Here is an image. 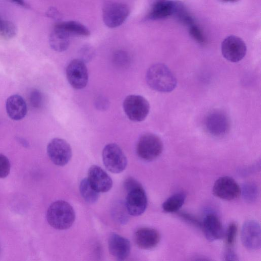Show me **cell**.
Returning <instances> with one entry per match:
<instances>
[{
	"mask_svg": "<svg viewBox=\"0 0 261 261\" xmlns=\"http://www.w3.org/2000/svg\"><path fill=\"white\" fill-rule=\"evenodd\" d=\"M146 81L150 88L160 92H170L177 85L173 73L167 65L161 63L154 64L148 68Z\"/></svg>",
	"mask_w": 261,
	"mask_h": 261,
	"instance_id": "1",
	"label": "cell"
},
{
	"mask_svg": "<svg viewBox=\"0 0 261 261\" xmlns=\"http://www.w3.org/2000/svg\"><path fill=\"white\" fill-rule=\"evenodd\" d=\"M75 218L72 206L64 200H57L48 207L46 219L48 224L58 230H65L70 228L73 224Z\"/></svg>",
	"mask_w": 261,
	"mask_h": 261,
	"instance_id": "2",
	"label": "cell"
},
{
	"mask_svg": "<svg viewBox=\"0 0 261 261\" xmlns=\"http://www.w3.org/2000/svg\"><path fill=\"white\" fill-rule=\"evenodd\" d=\"M163 150L162 140L158 136L152 133L143 134L137 143V155L140 159L146 161L156 159L161 155Z\"/></svg>",
	"mask_w": 261,
	"mask_h": 261,
	"instance_id": "3",
	"label": "cell"
},
{
	"mask_svg": "<svg viewBox=\"0 0 261 261\" xmlns=\"http://www.w3.org/2000/svg\"><path fill=\"white\" fill-rule=\"evenodd\" d=\"M123 109L125 114L131 121L141 122L148 116L150 111V105L143 96L131 94L124 98Z\"/></svg>",
	"mask_w": 261,
	"mask_h": 261,
	"instance_id": "4",
	"label": "cell"
},
{
	"mask_svg": "<svg viewBox=\"0 0 261 261\" xmlns=\"http://www.w3.org/2000/svg\"><path fill=\"white\" fill-rule=\"evenodd\" d=\"M102 158L106 168L112 173H121L127 166V158L116 144H107L103 149Z\"/></svg>",
	"mask_w": 261,
	"mask_h": 261,
	"instance_id": "5",
	"label": "cell"
},
{
	"mask_svg": "<svg viewBox=\"0 0 261 261\" xmlns=\"http://www.w3.org/2000/svg\"><path fill=\"white\" fill-rule=\"evenodd\" d=\"M129 14L127 5L118 2H109L103 8V22L110 28H117L124 23Z\"/></svg>",
	"mask_w": 261,
	"mask_h": 261,
	"instance_id": "6",
	"label": "cell"
},
{
	"mask_svg": "<svg viewBox=\"0 0 261 261\" xmlns=\"http://www.w3.org/2000/svg\"><path fill=\"white\" fill-rule=\"evenodd\" d=\"M206 131L215 137L225 136L230 128V121L227 115L223 111L214 110L209 113L204 120Z\"/></svg>",
	"mask_w": 261,
	"mask_h": 261,
	"instance_id": "7",
	"label": "cell"
},
{
	"mask_svg": "<svg viewBox=\"0 0 261 261\" xmlns=\"http://www.w3.org/2000/svg\"><path fill=\"white\" fill-rule=\"evenodd\" d=\"M47 153L50 161L56 165H66L72 156V149L69 144L65 140L55 138L48 143Z\"/></svg>",
	"mask_w": 261,
	"mask_h": 261,
	"instance_id": "8",
	"label": "cell"
},
{
	"mask_svg": "<svg viewBox=\"0 0 261 261\" xmlns=\"http://www.w3.org/2000/svg\"><path fill=\"white\" fill-rule=\"evenodd\" d=\"M66 75L70 85L75 89L85 88L88 82V72L86 65L82 59H74L68 64Z\"/></svg>",
	"mask_w": 261,
	"mask_h": 261,
	"instance_id": "9",
	"label": "cell"
},
{
	"mask_svg": "<svg viewBox=\"0 0 261 261\" xmlns=\"http://www.w3.org/2000/svg\"><path fill=\"white\" fill-rule=\"evenodd\" d=\"M221 52L223 57L227 60L237 63L245 56L247 47L241 38L231 35L225 38L222 41Z\"/></svg>",
	"mask_w": 261,
	"mask_h": 261,
	"instance_id": "10",
	"label": "cell"
},
{
	"mask_svg": "<svg viewBox=\"0 0 261 261\" xmlns=\"http://www.w3.org/2000/svg\"><path fill=\"white\" fill-rule=\"evenodd\" d=\"M127 192L125 205L128 214L133 216L142 215L147 206V198L144 188L140 184Z\"/></svg>",
	"mask_w": 261,
	"mask_h": 261,
	"instance_id": "11",
	"label": "cell"
},
{
	"mask_svg": "<svg viewBox=\"0 0 261 261\" xmlns=\"http://www.w3.org/2000/svg\"><path fill=\"white\" fill-rule=\"evenodd\" d=\"M213 192L220 199L232 200L239 197L241 194V188L234 179L225 176L216 180L213 187Z\"/></svg>",
	"mask_w": 261,
	"mask_h": 261,
	"instance_id": "12",
	"label": "cell"
},
{
	"mask_svg": "<svg viewBox=\"0 0 261 261\" xmlns=\"http://www.w3.org/2000/svg\"><path fill=\"white\" fill-rule=\"evenodd\" d=\"M241 239L244 246L249 250H257L260 248L261 235L259 223L249 220L243 224L241 232Z\"/></svg>",
	"mask_w": 261,
	"mask_h": 261,
	"instance_id": "13",
	"label": "cell"
},
{
	"mask_svg": "<svg viewBox=\"0 0 261 261\" xmlns=\"http://www.w3.org/2000/svg\"><path fill=\"white\" fill-rule=\"evenodd\" d=\"M87 178L91 186L99 193L108 192L113 186L110 176L97 165H92L90 167Z\"/></svg>",
	"mask_w": 261,
	"mask_h": 261,
	"instance_id": "14",
	"label": "cell"
},
{
	"mask_svg": "<svg viewBox=\"0 0 261 261\" xmlns=\"http://www.w3.org/2000/svg\"><path fill=\"white\" fill-rule=\"evenodd\" d=\"M108 247L112 255L119 260L125 259L128 256L131 249L129 241L115 233L110 234Z\"/></svg>",
	"mask_w": 261,
	"mask_h": 261,
	"instance_id": "15",
	"label": "cell"
},
{
	"mask_svg": "<svg viewBox=\"0 0 261 261\" xmlns=\"http://www.w3.org/2000/svg\"><path fill=\"white\" fill-rule=\"evenodd\" d=\"M135 241L137 246L145 250L155 247L160 242L161 236L155 229L150 227H141L135 233Z\"/></svg>",
	"mask_w": 261,
	"mask_h": 261,
	"instance_id": "16",
	"label": "cell"
},
{
	"mask_svg": "<svg viewBox=\"0 0 261 261\" xmlns=\"http://www.w3.org/2000/svg\"><path fill=\"white\" fill-rule=\"evenodd\" d=\"M201 228L205 237L209 241L221 239L224 237V231L222 224L215 214H207L201 222Z\"/></svg>",
	"mask_w": 261,
	"mask_h": 261,
	"instance_id": "17",
	"label": "cell"
},
{
	"mask_svg": "<svg viewBox=\"0 0 261 261\" xmlns=\"http://www.w3.org/2000/svg\"><path fill=\"white\" fill-rule=\"evenodd\" d=\"M6 109L8 116L14 120H21L27 113V106L25 100L17 94L11 95L7 98Z\"/></svg>",
	"mask_w": 261,
	"mask_h": 261,
	"instance_id": "18",
	"label": "cell"
},
{
	"mask_svg": "<svg viewBox=\"0 0 261 261\" xmlns=\"http://www.w3.org/2000/svg\"><path fill=\"white\" fill-rule=\"evenodd\" d=\"M174 1L158 0L152 5L147 18L158 20L167 18L173 15Z\"/></svg>",
	"mask_w": 261,
	"mask_h": 261,
	"instance_id": "19",
	"label": "cell"
},
{
	"mask_svg": "<svg viewBox=\"0 0 261 261\" xmlns=\"http://www.w3.org/2000/svg\"><path fill=\"white\" fill-rule=\"evenodd\" d=\"M70 36L62 30L54 26L49 37L51 48L58 52L66 50L70 43Z\"/></svg>",
	"mask_w": 261,
	"mask_h": 261,
	"instance_id": "20",
	"label": "cell"
},
{
	"mask_svg": "<svg viewBox=\"0 0 261 261\" xmlns=\"http://www.w3.org/2000/svg\"><path fill=\"white\" fill-rule=\"evenodd\" d=\"M55 26L62 30L70 36L71 35L88 36L90 34V31L86 27L75 21L59 22Z\"/></svg>",
	"mask_w": 261,
	"mask_h": 261,
	"instance_id": "21",
	"label": "cell"
},
{
	"mask_svg": "<svg viewBox=\"0 0 261 261\" xmlns=\"http://www.w3.org/2000/svg\"><path fill=\"white\" fill-rule=\"evenodd\" d=\"M186 196V193L182 192L175 193L163 203V210L167 213L178 211L184 204Z\"/></svg>",
	"mask_w": 261,
	"mask_h": 261,
	"instance_id": "22",
	"label": "cell"
},
{
	"mask_svg": "<svg viewBox=\"0 0 261 261\" xmlns=\"http://www.w3.org/2000/svg\"><path fill=\"white\" fill-rule=\"evenodd\" d=\"M79 190L82 198L88 203H95L99 198V193L91 186L87 177L81 181Z\"/></svg>",
	"mask_w": 261,
	"mask_h": 261,
	"instance_id": "23",
	"label": "cell"
},
{
	"mask_svg": "<svg viewBox=\"0 0 261 261\" xmlns=\"http://www.w3.org/2000/svg\"><path fill=\"white\" fill-rule=\"evenodd\" d=\"M172 15L185 25L190 27L195 24L193 17L188 12L185 5L180 2L174 1V7Z\"/></svg>",
	"mask_w": 261,
	"mask_h": 261,
	"instance_id": "24",
	"label": "cell"
},
{
	"mask_svg": "<svg viewBox=\"0 0 261 261\" xmlns=\"http://www.w3.org/2000/svg\"><path fill=\"white\" fill-rule=\"evenodd\" d=\"M241 194L244 199L247 202L251 203L255 201L259 194L257 186L253 182H247L241 188Z\"/></svg>",
	"mask_w": 261,
	"mask_h": 261,
	"instance_id": "25",
	"label": "cell"
},
{
	"mask_svg": "<svg viewBox=\"0 0 261 261\" xmlns=\"http://www.w3.org/2000/svg\"><path fill=\"white\" fill-rule=\"evenodd\" d=\"M17 32L16 26L12 22L3 19L0 16V36L5 39L14 37Z\"/></svg>",
	"mask_w": 261,
	"mask_h": 261,
	"instance_id": "26",
	"label": "cell"
},
{
	"mask_svg": "<svg viewBox=\"0 0 261 261\" xmlns=\"http://www.w3.org/2000/svg\"><path fill=\"white\" fill-rule=\"evenodd\" d=\"M238 227L235 223L232 222L229 224L225 235V241L226 247L232 248L233 246L237 234Z\"/></svg>",
	"mask_w": 261,
	"mask_h": 261,
	"instance_id": "27",
	"label": "cell"
},
{
	"mask_svg": "<svg viewBox=\"0 0 261 261\" xmlns=\"http://www.w3.org/2000/svg\"><path fill=\"white\" fill-rule=\"evenodd\" d=\"M189 34L190 36L200 44H205L206 40L201 29L195 24L190 27Z\"/></svg>",
	"mask_w": 261,
	"mask_h": 261,
	"instance_id": "28",
	"label": "cell"
},
{
	"mask_svg": "<svg viewBox=\"0 0 261 261\" xmlns=\"http://www.w3.org/2000/svg\"><path fill=\"white\" fill-rule=\"evenodd\" d=\"M11 165L8 158L0 153V178L7 177L10 171Z\"/></svg>",
	"mask_w": 261,
	"mask_h": 261,
	"instance_id": "29",
	"label": "cell"
},
{
	"mask_svg": "<svg viewBox=\"0 0 261 261\" xmlns=\"http://www.w3.org/2000/svg\"><path fill=\"white\" fill-rule=\"evenodd\" d=\"M30 101L33 107L40 108L43 102V97L40 91L37 89L33 90L30 95Z\"/></svg>",
	"mask_w": 261,
	"mask_h": 261,
	"instance_id": "30",
	"label": "cell"
},
{
	"mask_svg": "<svg viewBox=\"0 0 261 261\" xmlns=\"http://www.w3.org/2000/svg\"><path fill=\"white\" fill-rule=\"evenodd\" d=\"M116 208L117 210L116 211L115 210L116 212H113L114 217L120 223H125V221L127 220V214H128L125 205L123 206L121 204L120 206V204L118 203L116 205Z\"/></svg>",
	"mask_w": 261,
	"mask_h": 261,
	"instance_id": "31",
	"label": "cell"
},
{
	"mask_svg": "<svg viewBox=\"0 0 261 261\" xmlns=\"http://www.w3.org/2000/svg\"><path fill=\"white\" fill-rule=\"evenodd\" d=\"M114 59L116 63L124 65L128 61L129 58L125 51L119 50L114 54Z\"/></svg>",
	"mask_w": 261,
	"mask_h": 261,
	"instance_id": "32",
	"label": "cell"
},
{
	"mask_svg": "<svg viewBox=\"0 0 261 261\" xmlns=\"http://www.w3.org/2000/svg\"><path fill=\"white\" fill-rule=\"evenodd\" d=\"M179 215L189 223H191L196 227H201V222L199 221L195 217L191 215L186 213H180Z\"/></svg>",
	"mask_w": 261,
	"mask_h": 261,
	"instance_id": "33",
	"label": "cell"
},
{
	"mask_svg": "<svg viewBox=\"0 0 261 261\" xmlns=\"http://www.w3.org/2000/svg\"><path fill=\"white\" fill-rule=\"evenodd\" d=\"M224 257H225V260H236L238 259L237 256L235 253L234 251L233 248L231 247H226Z\"/></svg>",
	"mask_w": 261,
	"mask_h": 261,
	"instance_id": "34",
	"label": "cell"
},
{
	"mask_svg": "<svg viewBox=\"0 0 261 261\" xmlns=\"http://www.w3.org/2000/svg\"><path fill=\"white\" fill-rule=\"evenodd\" d=\"M108 101L105 98L99 97L96 101V107L99 109L105 110L108 108Z\"/></svg>",
	"mask_w": 261,
	"mask_h": 261,
	"instance_id": "35",
	"label": "cell"
},
{
	"mask_svg": "<svg viewBox=\"0 0 261 261\" xmlns=\"http://www.w3.org/2000/svg\"><path fill=\"white\" fill-rule=\"evenodd\" d=\"M82 55L84 60L90 59L93 55L92 49L88 46L84 47L82 49Z\"/></svg>",
	"mask_w": 261,
	"mask_h": 261,
	"instance_id": "36",
	"label": "cell"
},
{
	"mask_svg": "<svg viewBox=\"0 0 261 261\" xmlns=\"http://www.w3.org/2000/svg\"><path fill=\"white\" fill-rule=\"evenodd\" d=\"M47 15L48 17H51L54 19H57L60 17V14L58 11L54 8H51L48 9L47 12Z\"/></svg>",
	"mask_w": 261,
	"mask_h": 261,
	"instance_id": "37",
	"label": "cell"
},
{
	"mask_svg": "<svg viewBox=\"0 0 261 261\" xmlns=\"http://www.w3.org/2000/svg\"><path fill=\"white\" fill-rule=\"evenodd\" d=\"M12 2L14 3L15 4L24 7V8H28L29 7V6L28 5V4L24 1V0H11Z\"/></svg>",
	"mask_w": 261,
	"mask_h": 261,
	"instance_id": "38",
	"label": "cell"
},
{
	"mask_svg": "<svg viewBox=\"0 0 261 261\" xmlns=\"http://www.w3.org/2000/svg\"><path fill=\"white\" fill-rule=\"evenodd\" d=\"M221 1L222 2H224L233 3V2H236L238 1V0H221Z\"/></svg>",
	"mask_w": 261,
	"mask_h": 261,
	"instance_id": "39",
	"label": "cell"
}]
</instances>
